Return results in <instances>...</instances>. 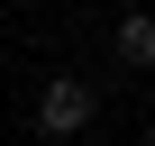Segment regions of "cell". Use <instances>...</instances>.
<instances>
[{"label": "cell", "instance_id": "1", "mask_svg": "<svg viewBox=\"0 0 155 146\" xmlns=\"http://www.w3.org/2000/svg\"><path fill=\"white\" fill-rule=\"evenodd\" d=\"M91 110H101V91L82 82V73H46V82H37V128L46 137H82Z\"/></svg>", "mask_w": 155, "mask_h": 146}, {"label": "cell", "instance_id": "2", "mask_svg": "<svg viewBox=\"0 0 155 146\" xmlns=\"http://www.w3.org/2000/svg\"><path fill=\"white\" fill-rule=\"evenodd\" d=\"M110 55H119L128 73H155V9H128V18L110 28Z\"/></svg>", "mask_w": 155, "mask_h": 146}]
</instances>
